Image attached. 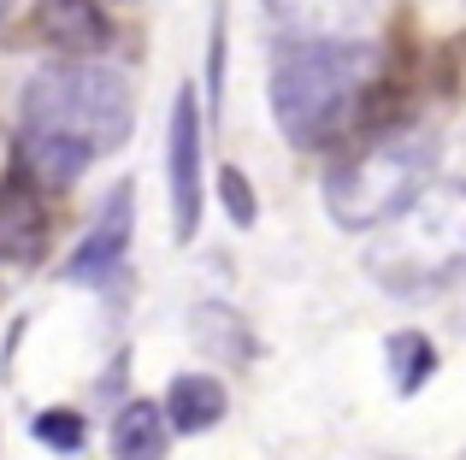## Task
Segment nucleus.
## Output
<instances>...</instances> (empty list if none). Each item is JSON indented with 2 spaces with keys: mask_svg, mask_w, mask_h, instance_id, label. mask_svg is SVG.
<instances>
[{
  "mask_svg": "<svg viewBox=\"0 0 466 460\" xmlns=\"http://www.w3.org/2000/svg\"><path fill=\"white\" fill-rule=\"evenodd\" d=\"M130 125H137L130 83L113 65L71 59V65H47L24 83V101H18L24 165L47 184H71L101 154L125 148Z\"/></svg>",
  "mask_w": 466,
  "mask_h": 460,
  "instance_id": "f257e3e1",
  "label": "nucleus"
},
{
  "mask_svg": "<svg viewBox=\"0 0 466 460\" xmlns=\"http://www.w3.org/2000/svg\"><path fill=\"white\" fill-rule=\"evenodd\" d=\"M378 59L366 42H284L272 65V118L296 148H325L360 113Z\"/></svg>",
  "mask_w": 466,
  "mask_h": 460,
  "instance_id": "f03ea898",
  "label": "nucleus"
},
{
  "mask_svg": "<svg viewBox=\"0 0 466 460\" xmlns=\"http://www.w3.org/2000/svg\"><path fill=\"white\" fill-rule=\"evenodd\" d=\"M466 260V184L455 177H425L384 225L372 242V277L401 295L413 289H437L449 272Z\"/></svg>",
  "mask_w": 466,
  "mask_h": 460,
  "instance_id": "7ed1b4c3",
  "label": "nucleus"
},
{
  "mask_svg": "<svg viewBox=\"0 0 466 460\" xmlns=\"http://www.w3.org/2000/svg\"><path fill=\"white\" fill-rule=\"evenodd\" d=\"M425 177H431V136L401 130L325 177V207L342 230H378Z\"/></svg>",
  "mask_w": 466,
  "mask_h": 460,
  "instance_id": "20e7f679",
  "label": "nucleus"
},
{
  "mask_svg": "<svg viewBox=\"0 0 466 460\" xmlns=\"http://www.w3.org/2000/svg\"><path fill=\"white\" fill-rule=\"evenodd\" d=\"M166 184H171V236L195 242V230H201V106H195L189 83L171 95Z\"/></svg>",
  "mask_w": 466,
  "mask_h": 460,
  "instance_id": "39448f33",
  "label": "nucleus"
},
{
  "mask_svg": "<svg viewBox=\"0 0 466 460\" xmlns=\"http://www.w3.org/2000/svg\"><path fill=\"white\" fill-rule=\"evenodd\" d=\"M130 230H137V189L118 184L113 195L101 201V213H95L89 236L77 242V254L66 260V277L71 284H106L130 254Z\"/></svg>",
  "mask_w": 466,
  "mask_h": 460,
  "instance_id": "423d86ee",
  "label": "nucleus"
},
{
  "mask_svg": "<svg viewBox=\"0 0 466 460\" xmlns=\"http://www.w3.org/2000/svg\"><path fill=\"white\" fill-rule=\"evenodd\" d=\"M47 248V207H42V189H35V172H12L0 184V260H42Z\"/></svg>",
  "mask_w": 466,
  "mask_h": 460,
  "instance_id": "0eeeda50",
  "label": "nucleus"
},
{
  "mask_svg": "<svg viewBox=\"0 0 466 460\" xmlns=\"http://www.w3.org/2000/svg\"><path fill=\"white\" fill-rule=\"evenodd\" d=\"M289 42H342L366 24L372 0H266Z\"/></svg>",
  "mask_w": 466,
  "mask_h": 460,
  "instance_id": "6e6552de",
  "label": "nucleus"
},
{
  "mask_svg": "<svg viewBox=\"0 0 466 460\" xmlns=\"http://www.w3.org/2000/svg\"><path fill=\"white\" fill-rule=\"evenodd\" d=\"M225 414H230V395H225V384L207 378V372H177V378L166 384V425L177 431V437H201V431H213Z\"/></svg>",
  "mask_w": 466,
  "mask_h": 460,
  "instance_id": "1a4fd4ad",
  "label": "nucleus"
},
{
  "mask_svg": "<svg viewBox=\"0 0 466 460\" xmlns=\"http://www.w3.org/2000/svg\"><path fill=\"white\" fill-rule=\"evenodd\" d=\"M171 455V425H166V407L137 395V402L118 407L113 419V460H166Z\"/></svg>",
  "mask_w": 466,
  "mask_h": 460,
  "instance_id": "9d476101",
  "label": "nucleus"
},
{
  "mask_svg": "<svg viewBox=\"0 0 466 460\" xmlns=\"http://www.w3.org/2000/svg\"><path fill=\"white\" fill-rule=\"evenodd\" d=\"M42 35L66 54H95L106 47L101 0H42Z\"/></svg>",
  "mask_w": 466,
  "mask_h": 460,
  "instance_id": "9b49d317",
  "label": "nucleus"
},
{
  "mask_svg": "<svg viewBox=\"0 0 466 460\" xmlns=\"http://www.w3.org/2000/svg\"><path fill=\"white\" fill-rule=\"evenodd\" d=\"M390 384H396V395H420L425 384H431V372H437V348H431V336L425 331H396L390 336Z\"/></svg>",
  "mask_w": 466,
  "mask_h": 460,
  "instance_id": "f8f14e48",
  "label": "nucleus"
},
{
  "mask_svg": "<svg viewBox=\"0 0 466 460\" xmlns=\"http://www.w3.org/2000/svg\"><path fill=\"white\" fill-rule=\"evenodd\" d=\"M195 336H201V348H213V355H230V348H237V360L254 355V336L242 331V319L230 307H213V301L195 307Z\"/></svg>",
  "mask_w": 466,
  "mask_h": 460,
  "instance_id": "ddd939ff",
  "label": "nucleus"
},
{
  "mask_svg": "<svg viewBox=\"0 0 466 460\" xmlns=\"http://www.w3.org/2000/svg\"><path fill=\"white\" fill-rule=\"evenodd\" d=\"M30 437L42 443V449H54V455H77L83 437H89V419H83L77 407H47V414L30 419Z\"/></svg>",
  "mask_w": 466,
  "mask_h": 460,
  "instance_id": "4468645a",
  "label": "nucleus"
},
{
  "mask_svg": "<svg viewBox=\"0 0 466 460\" xmlns=\"http://www.w3.org/2000/svg\"><path fill=\"white\" fill-rule=\"evenodd\" d=\"M218 201H225V213L237 219V230H254V219H260V201H254V184L242 165H218Z\"/></svg>",
  "mask_w": 466,
  "mask_h": 460,
  "instance_id": "2eb2a0df",
  "label": "nucleus"
},
{
  "mask_svg": "<svg viewBox=\"0 0 466 460\" xmlns=\"http://www.w3.org/2000/svg\"><path fill=\"white\" fill-rule=\"evenodd\" d=\"M6 12H12V0H0V18H6Z\"/></svg>",
  "mask_w": 466,
  "mask_h": 460,
  "instance_id": "dca6fc26",
  "label": "nucleus"
}]
</instances>
